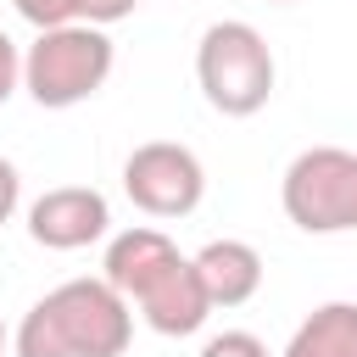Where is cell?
I'll return each mask as SVG.
<instances>
[{"label": "cell", "mask_w": 357, "mask_h": 357, "mask_svg": "<svg viewBox=\"0 0 357 357\" xmlns=\"http://www.w3.org/2000/svg\"><path fill=\"white\" fill-rule=\"evenodd\" d=\"M284 357H357V301H324V307H312L296 324Z\"/></svg>", "instance_id": "obj_10"}, {"label": "cell", "mask_w": 357, "mask_h": 357, "mask_svg": "<svg viewBox=\"0 0 357 357\" xmlns=\"http://www.w3.org/2000/svg\"><path fill=\"white\" fill-rule=\"evenodd\" d=\"M17 201H22V178H17V167L0 156V223L17 212Z\"/></svg>", "instance_id": "obj_15"}, {"label": "cell", "mask_w": 357, "mask_h": 357, "mask_svg": "<svg viewBox=\"0 0 357 357\" xmlns=\"http://www.w3.org/2000/svg\"><path fill=\"white\" fill-rule=\"evenodd\" d=\"M0 357H6V324H0Z\"/></svg>", "instance_id": "obj_16"}, {"label": "cell", "mask_w": 357, "mask_h": 357, "mask_svg": "<svg viewBox=\"0 0 357 357\" xmlns=\"http://www.w3.org/2000/svg\"><path fill=\"white\" fill-rule=\"evenodd\" d=\"M128 307H139V318H145L156 335H173V340H178V335H195V329L212 318V301H206L190 257H173Z\"/></svg>", "instance_id": "obj_7"}, {"label": "cell", "mask_w": 357, "mask_h": 357, "mask_svg": "<svg viewBox=\"0 0 357 357\" xmlns=\"http://www.w3.org/2000/svg\"><path fill=\"white\" fill-rule=\"evenodd\" d=\"M11 6H17V17H28L39 33H45V28L78 22V0H11Z\"/></svg>", "instance_id": "obj_11"}, {"label": "cell", "mask_w": 357, "mask_h": 357, "mask_svg": "<svg viewBox=\"0 0 357 357\" xmlns=\"http://www.w3.org/2000/svg\"><path fill=\"white\" fill-rule=\"evenodd\" d=\"M112 61H117V50H112L106 28H89V22L45 28L22 56V89L45 112H67L112 78Z\"/></svg>", "instance_id": "obj_3"}, {"label": "cell", "mask_w": 357, "mask_h": 357, "mask_svg": "<svg viewBox=\"0 0 357 357\" xmlns=\"http://www.w3.org/2000/svg\"><path fill=\"white\" fill-rule=\"evenodd\" d=\"M123 190L145 218H184L206 195V167L178 139H145L123 162Z\"/></svg>", "instance_id": "obj_5"}, {"label": "cell", "mask_w": 357, "mask_h": 357, "mask_svg": "<svg viewBox=\"0 0 357 357\" xmlns=\"http://www.w3.org/2000/svg\"><path fill=\"white\" fill-rule=\"evenodd\" d=\"M201 357H268V346L251 335V329H223L201 346Z\"/></svg>", "instance_id": "obj_12"}, {"label": "cell", "mask_w": 357, "mask_h": 357, "mask_svg": "<svg viewBox=\"0 0 357 357\" xmlns=\"http://www.w3.org/2000/svg\"><path fill=\"white\" fill-rule=\"evenodd\" d=\"M134 340V307L106 279H67L39 296L17 324V357H123Z\"/></svg>", "instance_id": "obj_1"}, {"label": "cell", "mask_w": 357, "mask_h": 357, "mask_svg": "<svg viewBox=\"0 0 357 357\" xmlns=\"http://www.w3.org/2000/svg\"><path fill=\"white\" fill-rule=\"evenodd\" d=\"M178 257V245L162 234V229H145V223H134V229H123V234H112V245H106V262H100V279L123 296V301H134L167 262Z\"/></svg>", "instance_id": "obj_9"}, {"label": "cell", "mask_w": 357, "mask_h": 357, "mask_svg": "<svg viewBox=\"0 0 357 357\" xmlns=\"http://www.w3.org/2000/svg\"><path fill=\"white\" fill-rule=\"evenodd\" d=\"M284 218L301 234H357V151L312 145L284 167Z\"/></svg>", "instance_id": "obj_4"}, {"label": "cell", "mask_w": 357, "mask_h": 357, "mask_svg": "<svg viewBox=\"0 0 357 357\" xmlns=\"http://www.w3.org/2000/svg\"><path fill=\"white\" fill-rule=\"evenodd\" d=\"M273 78H279L273 50H268V39L251 22L223 17V22H212L201 33V45H195V84H201L212 112H223V117L262 112L268 95H273Z\"/></svg>", "instance_id": "obj_2"}, {"label": "cell", "mask_w": 357, "mask_h": 357, "mask_svg": "<svg viewBox=\"0 0 357 357\" xmlns=\"http://www.w3.org/2000/svg\"><path fill=\"white\" fill-rule=\"evenodd\" d=\"M273 6H290V0H273Z\"/></svg>", "instance_id": "obj_17"}, {"label": "cell", "mask_w": 357, "mask_h": 357, "mask_svg": "<svg viewBox=\"0 0 357 357\" xmlns=\"http://www.w3.org/2000/svg\"><path fill=\"white\" fill-rule=\"evenodd\" d=\"M190 262H195V279H201L212 312H218V307H245V301L262 290V257H257V245H245V240H212V245H201Z\"/></svg>", "instance_id": "obj_8"}, {"label": "cell", "mask_w": 357, "mask_h": 357, "mask_svg": "<svg viewBox=\"0 0 357 357\" xmlns=\"http://www.w3.org/2000/svg\"><path fill=\"white\" fill-rule=\"evenodd\" d=\"M106 229H112V206H106V195L89 190V184H56V190H45V195L28 206V234H33V245H45V251L95 245Z\"/></svg>", "instance_id": "obj_6"}, {"label": "cell", "mask_w": 357, "mask_h": 357, "mask_svg": "<svg viewBox=\"0 0 357 357\" xmlns=\"http://www.w3.org/2000/svg\"><path fill=\"white\" fill-rule=\"evenodd\" d=\"M17 84H22V50L11 45V33L0 28V106L17 95Z\"/></svg>", "instance_id": "obj_14"}, {"label": "cell", "mask_w": 357, "mask_h": 357, "mask_svg": "<svg viewBox=\"0 0 357 357\" xmlns=\"http://www.w3.org/2000/svg\"><path fill=\"white\" fill-rule=\"evenodd\" d=\"M134 6H139V0H78V22H89V28H112V22L134 17Z\"/></svg>", "instance_id": "obj_13"}]
</instances>
